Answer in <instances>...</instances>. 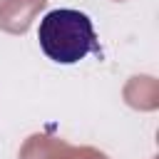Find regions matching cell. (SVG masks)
Here are the masks:
<instances>
[{
  "label": "cell",
  "mask_w": 159,
  "mask_h": 159,
  "mask_svg": "<svg viewBox=\"0 0 159 159\" xmlns=\"http://www.w3.org/2000/svg\"><path fill=\"white\" fill-rule=\"evenodd\" d=\"M42 52L57 65H77L87 55H99V40L92 20L70 7L50 10L37 27Z\"/></svg>",
  "instance_id": "1"
}]
</instances>
